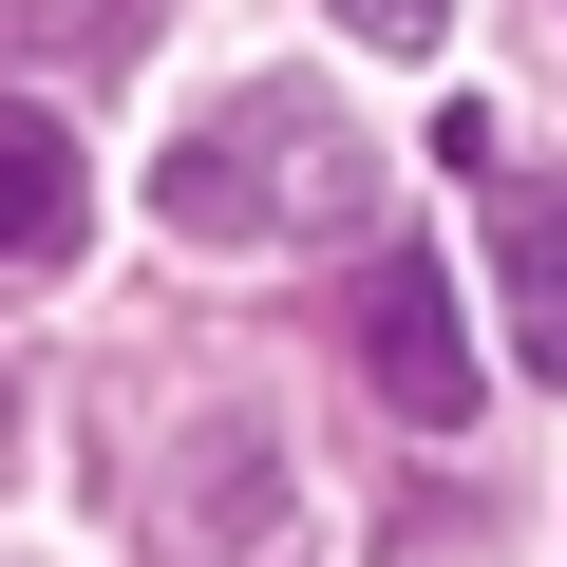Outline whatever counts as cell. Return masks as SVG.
I'll return each instance as SVG.
<instances>
[{
    "instance_id": "cell-4",
    "label": "cell",
    "mask_w": 567,
    "mask_h": 567,
    "mask_svg": "<svg viewBox=\"0 0 567 567\" xmlns=\"http://www.w3.org/2000/svg\"><path fill=\"white\" fill-rule=\"evenodd\" d=\"M76 227H95L76 133H58V114H0V265H76Z\"/></svg>"
},
{
    "instance_id": "cell-2",
    "label": "cell",
    "mask_w": 567,
    "mask_h": 567,
    "mask_svg": "<svg viewBox=\"0 0 567 567\" xmlns=\"http://www.w3.org/2000/svg\"><path fill=\"white\" fill-rule=\"evenodd\" d=\"M360 379H379L398 416H435V435L473 416V322H454V284H435L416 246H379V265H360Z\"/></svg>"
},
{
    "instance_id": "cell-7",
    "label": "cell",
    "mask_w": 567,
    "mask_h": 567,
    "mask_svg": "<svg viewBox=\"0 0 567 567\" xmlns=\"http://www.w3.org/2000/svg\"><path fill=\"white\" fill-rule=\"evenodd\" d=\"M0 435H20V379H0Z\"/></svg>"
},
{
    "instance_id": "cell-5",
    "label": "cell",
    "mask_w": 567,
    "mask_h": 567,
    "mask_svg": "<svg viewBox=\"0 0 567 567\" xmlns=\"http://www.w3.org/2000/svg\"><path fill=\"white\" fill-rule=\"evenodd\" d=\"M322 20H341L360 58H435V39H454V0H322Z\"/></svg>"
},
{
    "instance_id": "cell-6",
    "label": "cell",
    "mask_w": 567,
    "mask_h": 567,
    "mask_svg": "<svg viewBox=\"0 0 567 567\" xmlns=\"http://www.w3.org/2000/svg\"><path fill=\"white\" fill-rule=\"evenodd\" d=\"M76 39H95V58H133V39H152V0H76Z\"/></svg>"
},
{
    "instance_id": "cell-1",
    "label": "cell",
    "mask_w": 567,
    "mask_h": 567,
    "mask_svg": "<svg viewBox=\"0 0 567 567\" xmlns=\"http://www.w3.org/2000/svg\"><path fill=\"white\" fill-rule=\"evenodd\" d=\"M360 208H379V152L303 76H265V95H227L208 133L152 152V227L171 246H303V227H360Z\"/></svg>"
},
{
    "instance_id": "cell-3",
    "label": "cell",
    "mask_w": 567,
    "mask_h": 567,
    "mask_svg": "<svg viewBox=\"0 0 567 567\" xmlns=\"http://www.w3.org/2000/svg\"><path fill=\"white\" fill-rule=\"evenodd\" d=\"M492 265H511V360L567 379V189L548 171H492Z\"/></svg>"
}]
</instances>
